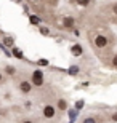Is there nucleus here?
I'll list each match as a JSON object with an SVG mask.
<instances>
[{"instance_id":"423d86ee","label":"nucleus","mask_w":117,"mask_h":123,"mask_svg":"<svg viewBox=\"0 0 117 123\" xmlns=\"http://www.w3.org/2000/svg\"><path fill=\"white\" fill-rule=\"evenodd\" d=\"M71 53H72L74 56H82V53H83V48H82L80 45H72Z\"/></svg>"},{"instance_id":"f3484780","label":"nucleus","mask_w":117,"mask_h":123,"mask_svg":"<svg viewBox=\"0 0 117 123\" xmlns=\"http://www.w3.org/2000/svg\"><path fill=\"white\" fill-rule=\"evenodd\" d=\"M112 13L117 16V3H114V5H112Z\"/></svg>"},{"instance_id":"a211bd4d","label":"nucleus","mask_w":117,"mask_h":123,"mask_svg":"<svg viewBox=\"0 0 117 123\" xmlns=\"http://www.w3.org/2000/svg\"><path fill=\"white\" fill-rule=\"evenodd\" d=\"M111 118H112V122H117V112H116V114H112V117H111Z\"/></svg>"},{"instance_id":"412c9836","label":"nucleus","mask_w":117,"mask_h":123,"mask_svg":"<svg viewBox=\"0 0 117 123\" xmlns=\"http://www.w3.org/2000/svg\"><path fill=\"white\" fill-rule=\"evenodd\" d=\"M0 82H2V72H0Z\"/></svg>"},{"instance_id":"f257e3e1","label":"nucleus","mask_w":117,"mask_h":123,"mask_svg":"<svg viewBox=\"0 0 117 123\" xmlns=\"http://www.w3.org/2000/svg\"><path fill=\"white\" fill-rule=\"evenodd\" d=\"M32 83L35 86H42L43 85V74L40 70H34V74H32Z\"/></svg>"},{"instance_id":"20e7f679","label":"nucleus","mask_w":117,"mask_h":123,"mask_svg":"<svg viewBox=\"0 0 117 123\" xmlns=\"http://www.w3.org/2000/svg\"><path fill=\"white\" fill-rule=\"evenodd\" d=\"M19 90H21V93H31L32 91V85L29 82H26V80H23V82L19 83Z\"/></svg>"},{"instance_id":"f03ea898","label":"nucleus","mask_w":117,"mask_h":123,"mask_svg":"<svg viewBox=\"0 0 117 123\" xmlns=\"http://www.w3.org/2000/svg\"><path fill=\"white\" fill-rule=\"evenodd\" d=\"M42 114H43V117H45V118H53L55 114H56V110H55L53 105H50V104H48V105H45V107H43Z\"/></svg>"},{"instance_id":"f8f14e48","label":"nucleus","mask_w":117,"mask_h":123,"mask_svg":"<svg viewBox=\"0 0 117 123\" xmlns=\"http://www.w3.org/2000/svg\"><path fill=\"white\" fill-rule=\"evenodd\" d=\"M90 2H91V0H77V3L82 5V6H88V5H90Z\"/></svg>"},{"instance_id":"7ed1b4c3","label":"nucleus","mask_w":117,"mask_h":123,"mask_svg":"<svg viewBox=\"0 0 117 123\" xmlns=\"http://www.w3.org/2000/svg\"><path fill=\"white\" fill-rule=\"evenodd\" d=\"M108 43H109V40L104 35H98L96 38H95V45L98 46V48H106V46H108Z\"/></svg>"},{"instance_id":"9b49d317","label":"nucleus","mask_w":117,"mask_h":123,"mask_svg":"<svg viewBox=\"0 0 117 123\" xmlns=\"http://www.w3.org/2000/svg\"><path fill=\"white\" fill-rule=\"evenodd\" d=\"M5 70H7V74H8V75H14V72H16V70H14V67H11V66H7V69H5Z\"/></svg>"},{"instance_id":"39448f33","label":"nucleus","mask_w":117,"mask_h":123,"mask_svg":"<svg viewBox=\"0 0 117 123\" xmlns=\"http://www.w3.org/2000/svg\"><path fill=\"white\" fill-rule=\"evenodd\" d=\"M63 26H64V27H68V29H72L74 26H76V19L71 18V16H66V18L63 19Z\"/></svg>"},{"instance_id":"aec40b11","label":"nucleus","mask_w":117,"mask_h":123,"mask_svg":"<svg viewBox=\"0 0 117 123\" xmlns=\"http://www.w3.org/2000/svg\"><path fill=\"white\" fill-rule=\"evenodd\" d=\"M23 123H34V122H31V120H24Z\"/></svg>"},{"instance_id":"4468645a","label":"nucleus","mask_w":117,"mask_h":123,"mask_svg":"<svg viewBox=\"0 0 117 123\" xmlns=\"http://www.w3.org/2000/svg\"><path fill=\"white\" fill-rule=\"evenodd\" d=\"M69 72H71V75H76V74L79 72V67H76V66H72V67H71V70H69Z\"/></svg>"},{"instance_id":"6ab92c4d","label":"nucleus","mask_w":117,"mask_h":123,"mask_svg":"<svg viewBox=\"0 0 117 123\" xmlns=\"http://www.w3.org/2000/svg\"><path fill=\"white\" fill-rule=\"evenodd\" d=\"M112 64H114V66H117V55L112 58Z\"/></svg>"},{"instance_id":"4be33fe9","label":"nucleus","mask_w":117,"mask_h":123,"mask_svg":"<svg viewBox=\"0 0 117 123\" xmlns=\"http://www.w3.org/2000/svg\"><path fill=\"white\" fill-rule=\"evenodd\" d=\"M14 2H19V0H14Z\"/></svg>"},{"instance_id":"9d476101","label":"nucleus","mask_w":117,"mask_h":123,"mask_svg":"<svg viewBox=\"0 0 117 123\" xmlns=\"http://www.w3.org/2000/svg\"><path fill=\"white\" fill-rule=\"evenodd\" d=\"M58 107H59L61 110H64L66 107H68V102H66L64 99H59V101H58Z\"/></svg>"},{"instance_id":"2eb2a0df","label":"nucleus","mask_w":117,"mask_h":123,"mask_svg":"<svg viewBox=\"0 0 117 123\" xmlns=\"http://www.w3.org/2000/svg\"><path fill=\"white\" fill-rule=\"evenodd\" d=\"M40 32L43 34V35H48V34H50V31H48L47 27H40Z\"/></svg>"},{"instance_id":"1a4fd4ad","label":"nucleus","mask_w":117,"mask_h":123,"mask_svg":"<svg viewBox=\"0 0 117 123\" xmlns=\"http://www.w3.org/2000/svg\"><path fill=\"white\" fill-rule=\"evenodd\" d=\"M13 38H11V37H5V38H3V43H5V45H7V46H13Z\"/></svg>"},{"instance_id":"dca6fc26","label":"nucleus","mask_w":117,"mask_h":123,"mask_svg":"<svg viewBox=\"0 0 117 123\" xmlns=\"http://www.w3.org/2000/svg\"><path fill=\"white\" fill-rule=\"evenodd\" d=\"M39 64H40V66H47L48 61H47V59H40V61H39Z\"/></svg>"},{"instance_id":"ddd939ff","label":"nucleus","mask_w":117,"mask_h":123,"mask_svg":"<svg viewBox=\"0 0 117 123\" xmlns=\"http://www.w3.org/2000/svg\"><path fill=\"white\" fill-rule=\"evenodd\" d=\"M82 123H96V118H95V117H87Z\"/></svg>"},{"instance_id":"6e6552de","label":"nucleus","mask_w":117,"mask_h":123,"mask_svg":"<svg viewBox=\"0 0 117 123\" xmlns=\"http://www.w3.org/2000/svg\"><path fill=\"white\" fill-rule=\"evenodd\" d=\"M13 55L18 58V59H23V51L19 50V48H13Z\"/></svg>"},{"instance_id":"0eeeda50","label":"nucleus","mask_w":117,"mask_h":123,"mask_svg":"<svg viewBox=\"0 0 117 123\" xmlns=\"http://www.w3.org/2000/svg\"><path fill=\"white\" fill-rule=\"evenodd\" d=\"M29 21H31V24H34V26H39V24H40V18H39V16H34V14L29 18Z\"/></svg>"}]
</instances>
